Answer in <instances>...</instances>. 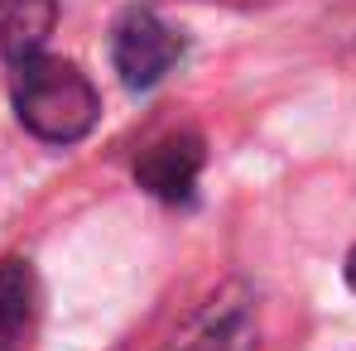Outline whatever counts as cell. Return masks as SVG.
<instances>
[{"label": "cell", "instance_id": "obj_1", "mask_svg": "<svg viewBox=\"0 0 356 351\" xmlns=\"http://www.w3.org/2000/svg\"><path fill=\"white\" fill-rule=\"evenodd\" d=\"M10 97H15V116L29 135L49 140V145H72L97 125V87L92 77L67 58H24L10 67Z\"/></svg>", "mask_w": 356, "mask_h": 351}, {"label": "cell", "instance_id": "obj_6", "mask_svg": "<svg viewBox=\"0 0 356 351\" xmlns=\"http://www.w3.org/2000/svg\"><path fill=\"white\" fill-rule=\"evenodd\" d=\"M54 0H15L5 5V24H0V49H5V63L39 58L44 54V39L54 34Z\"/></svg>", "mask_w": 356, "mask_h": 351}, {"label": "cell", "instance_id": "obj_5", "mask_svg": "<svg viewBox=\"0 0 356 351\" xmlns=\"http://www.w3.org/2000/svg\"><path fill=\"white\" fill-rule=\"evenodd\" d=\"M39 323V275L29 260H0V351H24Z\"/></svg>", "mask_w": 356, "mask_h": 351}, {"label": "cell", "instance_id": "obj_7", "mask_svg": "<svg viewBox=\"0 0 356 351\" xmlns=\"http://www.w3.org/2000/svg\"><path fill=\"white\" fill-rule=\"evenodd\" d=\"M347 284L356 289V245H352V255H347Z\"/></svg>", "mask_w": 356, "mask_h": 351}, {"label": "cell", "instance_id": "obj_8", "mask_svg": "<svg viewBox=\"0 0 356 351\" xmlns=\"http://www.w3.org/2000/svg\"><path fill=\"white\" fill-rule=\"evenodd\" d=\"M0 5H15V0H0Z\"/></svg>", "mask_w": 356, "mask_h": 351}, {"label": "cell", "instance_id": "obj_2", "mask_svg": "<svg viewBox=\"0 0 356 351\" xmlns=\"http://www.w3.org/2000/svg\"><path fill=\"white\" fill-rule=\"evenodd\" d=\"M178 58H183V39L154 10L130 5L116 19V29H111V63H116L120 82L130 92H149L154 82H164Z\"/></svg>", "mask_w": 356, "mask_h": 351}, {"label": "cell", "instance_id": "obj_4", "mask_svg": "<svg viewBox=\"0 0 356 351\" xmlns=\"http://www.w3.org/2000/svg\"><path fill=\"white\" fill-rule=\"evenodd\" d=\"M207 164V149H202V135L183 130V135H164L154 140L140 159H135V183L159 197V202H188L193 188H197V174Z\"/></svg>", "mask_w": 356, "mask_h": 351}, {"label": "cell", "instance_id": "obj_3", "mask_svg": "<svg viewBox=\"0 0 356 351\" xmlns=\"http://www.w3.org/2000/svg\"><path fill=\"white\" fill-rule=\"evenodd\" d=\"M255 342H260V327H255L250 293L232 284V289L212 293L188 318V327L169 342V351H255Z\"/></svg>", "mask_w": 356, "mask_h": 351}]
</instances>
